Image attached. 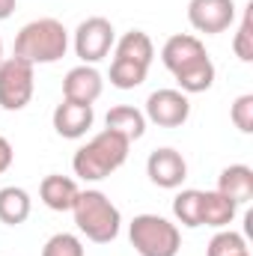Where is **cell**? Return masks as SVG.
Returning a JSON list of instances; mask_svg holds the SVG:
<instances>
[{
  "mask_svg": "<svg viewBox=\"0 0 253 256\" xmlns=\"http://www.w3.org/2000/svg\"><path fill=\"white\" fill-rule=\"evenodd\" d=\"M128 149H131V140H126L122 134H116L110 128H104L74 152L72 170L84 182H102L128 161Z\"/></svg>",
  "mask_w": 253,
  "mask_h": 256,
  "instance_id": "obj_1",
  "label": "cell"
},
{
  "mask_svg": "<svg viewBox=\"0 0 253 256\" xmlns=\"http://www.w3.org/2000/svg\"><path fill=\"white\" fill-rule=\"evenodd\" d=\"M68 51V30L57 18H36L24 24L15 36V54L18 60L30 66H51L63 60Z\"/></svg>",
  "mask_w": 253,
  "mask_h": 256,
  "instance_id": "obj_2",
  "label": "cell"
},
{
  "mask_svg": "<svg viewBox=\"0 0 253 256\" xmlns=\"http://www.w3.org/2000/svg\"><path fill=\"white\" fill-rule=\"evenodd\" d=\"M72 214H74L78 230H80L90 242H96V244H110V242L120 236L122 214H120V208L108 200V194L78 191V200H74V206H72Z\"/></svg>",
  "mask_w": 253,
  "mask_h": 256,
  "instance_id": "obj_3",
  "label": "cell"
},
{
  "mask_svg": "<svg viewBox=\"0 0 253 256\" xmlns=\"http://www.w3.org/2000/svg\"><path fill=\"white\" fill-rule=\"evenodd\" d=\"M128 238L140 256H176L182 248V232L161 214H137L128 226Z\"/></svg>",
  "mask_w": 253,
  "mask_h": 256,
  "instance_id": "obj_4",
  "label": "cell"
},
{
  "mask_svg": "<svg viewBox=\"0 0 253 256\" xmlns=\"http://www.w3.org/2000/svg\"><path fill=\"white\" fill-rule=\"evenodd\" d=\"M36 66L9 57L0 63V108L3 110H24L36 90Z\"/></svg>",
  "mask_w": 253,
  "mask_h": 256,
  "instance_id": "obj_5",
  "label": "cell"
},
{
  "mask_svg": "<svg viewBox=\"0 0 253 256\" xmlns=\"http://www.w3.org/2000/svg\"><path fill=\"white\" fill-rule=\"evenodd\" d=\"M114 42H116V30L102 15H92V18L80 21L78 30H74V54L80 57V63L86 66L102 63L110 54Z\"/></svg>",
  "mask_w": 253,
  "mask_h": 256,
  "instance_id": "obj_6",
  "label": "cell"
},
{
  "mask_svg": "<svg viewBox=\"0 0 253 256\" xmlns=\"http://www.w3.org/2000/svg\"><path fill=\"white\" fill-rule=\"evenodd\" d=\"M143 116H146V122H152L158 128H179L188 122L190 102L182 90H155L146 98Z\"/></svg>",
  "mask_w": 253,
  "mask_h": 256,
  "instance_id": "obj_7",
  "label": "cell"
},
{
  "mask_svg": "<svg viewBox=\"0 0 253 256\" xmlns=\"http://www.w3.org/2000/svg\"><path fill=\"white\" fill-rule=\"evenodd\" d=\"M188 21L196 33H206V36L224 33L236 21V0H190Z\"/></svg>",
  "mask_w": 253,
  "mask_h": 256,
  "instance_id": "obj_8",
  "label": "cell"
},
{
  "mask_svg": "<svg viewBox=\"0 0 253 256\" xmlns=\"http://www.w3.org/2000/svg\"><path fill=\"white\" fill-rule=\"evenodd\" d=\"M146 176L152 185L158 188H182V182L188 179V161L182 158V152L164 146V149H155L149 158H146Z\"/></svg>",
  "mask_w": 253,
  "mask_h": 256,
  "instance_id": "obj_9",
  "label": "cell"
},
{
  "mask_svg": "<svg viewBox=\"0 0 253 256\" xmlns=\"http://www.w3.org/2000/svg\"><path fill=\"white\" fill-rule=\"evenodd\" d=\"M102 90H104V80H102V72L96 66H74L68 68L63 78V98L66 102H78V104H96L102 98Z\"/></svg>",
  "mask_w": 253,
  "mask_h": 256,
  "instance_id": "obj_10",
  "label": "cell"
},
{
  "mask_svg": "<svg viewBox=\"0 0 253 256\" xmlns=\"http://www.w3.org/2000/svg\"><path fill=\"white\" fill-rule=\"evenodd\" d=\"M51 122H54V131L66 137V140H78V137H84L92 122H96V110H92V104H78V102H60L57 108H54V116H51Z\"/></svg>",
  "mask_w": 253,
  "mask_h": 256,
  "instance_id": "obj_11",
  "label": "cell"
},
{
  "mask_svg": "<svg viewBox=\"0 0 253 256\" xmlns=\"http://www.w3.org/2000/svg\"><path fill=\"white\" fill-rule=\"evenodd\" d=\"M202 54H206V45H202L196 36H190V33H176V36H170V39L164 42V48H161V63L167 66V72L173 74V72H179L182 66L200 60Z\"/></svg>",
  "mask_w": 253,
  "mask_h": 256,
  "instance_id": "obj_12",
  "label": "cell"
},
{
  "mask_svg": "<svg viewBox=\"0 0 253 256\" xmlns=\"http://www.w3.org/2000/svg\"><path fill=\"white\" fill-rule=\"evenodd\" d=\"M78 191H80L78 182L68 179V176H60V173H48L39 185V196L51 212H72Z\"/></svg>",
  "mask_w": 253,
  "mask_h": 256,
  "instance_id": "obj_13",
  "label": "cell"
},
{
  "mask_svg": "<svg viewBox=\"0 0 253 256\" xmlns=\"http://www.w3.org/2000/svg\"><path fill=\"white\" fill-rule=\"evenodd\" d=\"M218 191L230 196L236 206H244L253 200V170L248 164H230L218 176Z\"/></svg>",
  "mask_w": 253,
  "mask_h": 256,
  "instance_id": "obj_14",
  "label": "cell"
},
{
  "mask_svg": "<svg viewBox=\"0 0 253 256\" xmlns=\"http://www.w3.org/2000/svg\"><path fill=\"white\" fill-rule=\"evenodd\" d=\"M214 74H218V68H214V63H212L208 54H202L200 60H194V63L182 66L179 72H173V78H176V84H179V90H182L185 96H196V92L212 90Z\"/></svg>",
  "mask_w": 253,
  "mask_h": 256,
  "instance_id": "obj_15",
  "label": "cell"
},
{
  "mask_svg": "<svg viewBox=\"0 0 253 256\" xmlns=\"http://www.w3.org/2000/svg\"><path fill=\"white\" fill-rule=\"evenodd\" d=\"M238 206L224 196L220 191H202V214H200V226H212V230H226L236 220Z\"/></svg>",
  "mask_w": 253,
  "mask_h": 256,
  "instance_id": "obj_16",
  "label": "cell"
},
{
  "mask_svg": "<svg viewBox=\"0 0 253 256\" xmlns=\"http://www.w3.org/2000/svg\"><path fill=\"white\" fill-rule=\"evenodd\" d=\"M104 126L134 143V140H140V137L146 134V116H143V110H137V108H131V104H116V108L108 110Z\"/></svg>",
  "mask_w": 253,
  "mask_h": 256,
  "instance_id": "obj_17",
  "label": "cell"
},
{
  "mask_svg": "<svg viewBox=\"0 0 253 256\" xmlns=\"http://www.w3.org/2000/svg\"><path fill=\"white\" fill-rule=\"evenodd\" d=\"M114 57L131 60V63H140V66H152L155 45H152L149 33H143V30H128L122 39L114 42Z\"/></svg>",
  "mask_w": 253,
  "mask_h": 256,
  "instance_id": "obj_18",
  "label": "cell"
},
{
  "mask_svg": "<svg viewBox=\"0 0 253 256\" xmlns=\"http://www.w3.org/2000/svg\"><path fill=\"white\" fill-rule=\"evenodd\" d=\"M30 212H33V200L24 188H15V185L0 188V224L18 226L30 218Z\"/></svg>",
  "mask_w": 253,
  "mask_h": 256,
  "instance_id": "obj_19",
  "label": "cell"
},
{
  "mask_svg": "<svg viewBox=\"0 0 253 256\" xmlns=\"http://www.w3.org/2000/svg\"><path fill=\"white\" fill-rule=\"evenodd\" d=\"M173 214H176V220L182 226L196 230L200 226V214H202V191H194V188L179 191L176 200H173Z\"/></svg>",
  "mask_w": 253,
  "mask_h": 256,
  "instance_id": "obj_20",
  "label": "cell"
},
{
  "mask_svg": "<svg viewBox=\"0 0 253 256\" xmlns=\"http://www.w3.org/2000/svg\"><path fill=\"white\" fill-rule=\"evenodd\" d=\"M146 74H149V66L120 60V57H114V63H110V84L116 90H134V86H140L146 80Z\"/></svg>",
  "mask_w": 253,
  "mask_h": 256,
  "instance_id": "obj_21",
  "label": "cell"
},
{
  "mask_svg": "<svg viewBox=\"0 0 253 256\" xmlns=\"http://www.w3.org/2000/svg\"><path fill=\"white\" fill-rule=\"evenodd\" d=\"M244 254H250L248 242H244V236H238L232 230H220L206 248V256H244Z\"/></svg>",
  "mask_w": 253,
  "mask_h": 256,
  "instance_id": "obj_22",
  "label": "cell"
},
{
  "mask_svg": "<svg viewBox=\"0 0 253 256\" xmlns=\"http://www.w3.org/2000/svg\"><path fill=\"white\" fill-rule=\"evenodd\" d=\"M232 51L242 63H253V3H248V9L242 15L238 33L232 39Z\"/></svg>",
  "mask_w": 253,
  "mask_h": 256,
  "instance_id": "obj_23",
  "label": "cell"
},
{
  "mask_svg": "<svg viewBox=\"0 0 253 256\" xmlns=\"http://www.w3.org/2000/svg\"><path fill=\"white\" fill-rule=\"evenodd\" d=\"M42 256H86V254H84V244H80L78 236H72V232H57V236H51V238L45 242Z\"/></svg>",
  "mask_w": 253,
  "mask_h": 256,
  "instance_id": "obj_24",
  "label": "cell"
},
{
  "mask_svg": "<svg viewBox=\"0 0 253 256\" xmlns=\"http://www.w3.org/2000/svg\"><path fill=\"white\" fill-rule=\"evenodd\" d=\"M230 120H232V126L238 128L242 134H250L253 131V92H244V96H238L232 102Z\"/></svg>",
  "mask_w": 253,
  "mask_h": 256,
  "instance_id": "obj_25",
  "label": "cell"
},
{
  "mask_svg": "<svg viewBox=\"0 0 253 256\" xmlns=\"http://www.w3.org/2000/svg\"><path fill=\"white\" fill-rule=\"evenodd\" d=\"M12 161H15V149H12V143L0 134V176L12 167Z\"/></svg>",
  "mask_w": 253,
  "mask_h": 256,
  "instance_id": "obj_26",
  "label": "cell"
},
{
  "mask_svg": "<svg viewBox=\"0 0 253 256\" xmlns=\"http://www.w3.org/2000/svg\"><path fill=\"white\" fill-rule=\"evenodd\" d=\"M15 3H18V0H0V21H6V18L15 12Z\"/></svg>",
  "mask_w": 253,
  "mask_h": 256,
  "instance_id": "obj_27",
  "label": "cell"
},
{
  "mask_svg": "<svg viewBox=\"0 0 253 256\" xmlns=\"http://www.w3.org/2000/svg\"><path fill=\"white\" fill-rule=\"evenodd\" d=\"M0 63H3V39H0Z\"/></svg>",
  "mask_w": 253,
  "mask_h": 256,
  "instance_id": "obj_28",
  "label": "cell"
},
{
  "mask_svg": "<svg viewBox=\"0 0 253 256\" xmlns=\"http://www.w3.org/2000/svg\"><path fill=\"white\" fill-rule=\"evenodd\" d=\"M244 256H250V254H244Z\"/></svg>",
  "mask_w": 253,
  "mask_h": 256,
  "instance_id": "obj_29",
  "label": "cell"
}]
</instances>
